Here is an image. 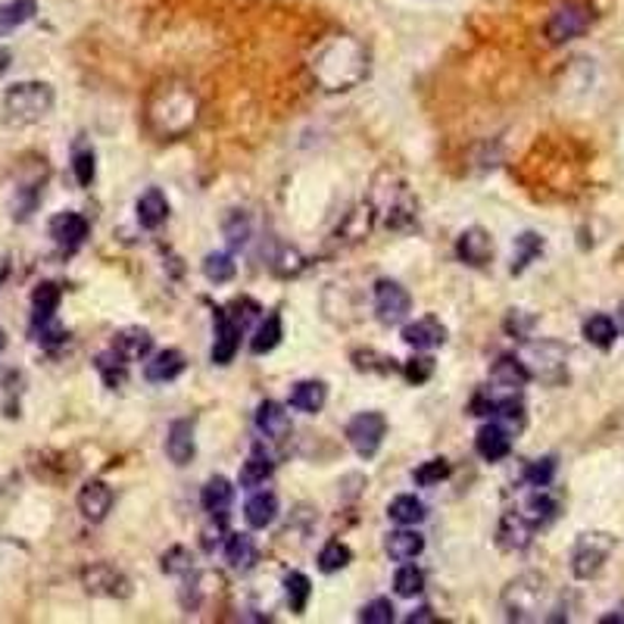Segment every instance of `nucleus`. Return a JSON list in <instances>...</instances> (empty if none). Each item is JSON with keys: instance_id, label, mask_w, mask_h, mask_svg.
Here are the masks:
<instances>
[{"instance_id": "3", "label": "nucleus", "mask_w": 624, "mask_h": 624, "mask_svg": "<svg viewBox=\"0 0 624 624\" xmlns=\"http://www.w3.org/2000/svg\"><path fill=\"white\" fill-rule=\"evenodd\" d=\"M500 602L509 622H537L543 619L540 612H547V602H550V580L540 572H525L509 580Z\"/></svg>"}, {"instance_id": "11", "label": "nucleus", "mask_w": 624, "mask_h": 624, "mask_svg": "<svg viewBox=\"0 0 624 624\" xmlns=\"http://www.w3.org/2000/svg\"><path fill=\"white\" fill-rule=\"evenodd\" d=\"M534 531H537V528H534L522 512H506V515L500 518V528H497V543H500L506 553H522V550L531 547Z\"/></svg>"}, {"instance_id": "2", "label": "nucleus", "mask_w": 624, "mask_h": 624, "mask_svg": "<svg viewBox=\"0 0 624 624\" xmlns=\"http://www.w3.org/2000/svg\"><path fill=\"white\" fill-rule=\"evenodd\" d=\"M53 100L57 97H53V88L47 82H16L3 91V103H0L3 122L16 125V129L35 125L53 110Z\"/></svg>"}, {"instance_id": "52", "label": "nucleus", "mask_w": 624, "mask_h": 624, "mask_svg": "<svg viewBox=\"0 0 624 624\" xmlns=\"http://www.w3.org/2000/svg\"><path fill=\"white\" fill-rule=\"evenodd\" d=\"M3 347H7V334L0 331V353H3Z\"/></svg>"}, {"instance_id": "25", "label": "nucleus", "mask_w": 624, "mask_h": 624, "mask_svg": "<svg viewBox=\"0 0 624 624\" xmlns=\"http://www.w3.org/2000/svg\"><path fill=\"white\" fill-rule=\"evenodd\" d=\"M384 550H388L393 562H413V559L425 550V537L418 531H409V528L391 531L388 534V540H384Z\"/></svg>"}, {"instance_id": "27", "label": "nucleus", "mask_w": 624, "mask_h": 624, "mask_svg": "<svg viewBox=\"0 0 624 624\" xmlns=\"http://www.w3.org/2000/svg\"><path fill=\"white\" fill-rule=\"evenodd\" d=\"M94 366H97V371H100V378H103V384L107 388H122L125 384V378H129V359L119 353L117 347L103 350L97 359H94Z\"/></svg>"}, {"instance_id": "48", "label": "nucleus", "mask_w": 624, "mask_h": 624, "mask_svg": "<svg viewBox=\"0 0 624 624\" xmlns=\"http://www.w3.org/2000/svg\"><path fill=\"white\" fill-rule=\"evenodd\" d=\"M531 328H534L531 316H522V313H515V309L509 313L506 331L512 334V338H522V341H525V338L531 334Z\"/></svg>"}, {"instance_id": "31", "label": "nucleus", "mask_w": 624, "mask_h": 624, "mask_svg": "<svg viewBox=\"0 0 624 624\" xmlns=\"http://www.w3.org/2000/svg\"><path fill=\"white\" fill-rule=\"evenodd\" d=\"M555 500L550 493H543V487H537L531 497H525V503H522V515L531 522L534 528H540V525H547V522H553L555 518Z\"/></svg>"}, {"instance_id": "23", "label": "nucleus", "mask_w": 624, "mask_h": 624, "mask_svg": "<svg viewBox=\"0 0 624 624\" xmlns=\"http://www.w3.org/2000/svg\"><path fill=\"white\" fill-rule=\"evenodd\" d=\"M490 381L506 388V391H518L531 381V371L525 369V363L518 356H500L490 369Z\"/></svg>"}, {"instance_id": "37", "label": "nucleus", "mask_w": 624, "mask_h": 624, "mask_svg": "<svg viewBox=\"0 0 624 624\" xmlns=\"http://www.w3.org/2000/svg\"><path fill=\"white\" fill-rule=\"evenodd\" d=\"M350 562H353V553H350L347 543L341 540H328L319 553V572L322 575H334V572H344Z\"/></svg>"}, {"instance_id": "28", "label": "nucleus", "mask_w": 624, "mask_h": 624, "mask_svg": "<svg viewBox=\"0 0 624 624\" xmlns=\"http://www.w3.org/2000/svg\"><path fill=\"white\" fill-rule=\"evenodd\" d=\"M615 338H619V325H615L612 316H605V313H597V316H590V319L584 322V341H587L590 347L609 350L615 344Z\"/></svg>"}, {"instance_id": "21", "label": "nucleus", "mask_w": 624, "mask_h": 624, "mask_svg": "<svg viewBox=\"0 0 624 624\" xmlns=\"http://www.w3.org/2000/svg\"><path fill=\"white\" fill-rule=\"evenodd\" d=\"M60 301H63V291L53 281H41L32 291V328L53 322V313H57Z\"/></svg>"}, {"instance_id": "45", "label": "nucleus", "mask_w": 624, "mask_h": 624, "mask_svg": "<svg viewBox=\"0 0 624 624\" xmlns=\"http://www.w3.org/2000/svg\"><path fill=\"white\" fill-rule=\"evenodd\" d=\"M72 172H75V182L82 187H91L94 175H97V157L94 150H78L72 157Z\"/></svg>"}, {"instance_id": "17", "label": "nucleus", "mask_w": 624, "mask_h": 624, "mask_svg": "<svg viewBox=\"0 0 624 624\" xmlns=\"http://www.w3.org/2000/svg\"><path fill=\"white\" fill-rule=\"evenodd\" d=\"M403 341L413 350H435L446 341V328L435 316H425V319L409 322L403 328Z\"/></svg>"}, {"instance_id": "8", "label": "nucleus", "mask_w": 624, "mask_h": 624, "mask_svg": "<svg viewBox=\"0 0 624 624\" xmlns=\"http://www.w3.org/2000/svg\"><path fill=\"white\" fill-rule=\"evenodd\" d=\"M409 309H413V297L400 281H391V278L375 281V316H378V322L400 325L409 316Z\"/></svg>"}, {"instance_id": "51", "label": "nucleus", "mask_w": 624, "mask_h": 624, "mask_svg": "<svg viewBox=\"0 0 624 624\" xmlns=\"http://www.w3.org/2000/svg\"><path fill=\"white\" fill-rule=\"evenodd\" d=\"M10 57H13L10 50H0V72L7 70V66H10Z\"/></svg>"}, {"instance_id": "12", "label": "nucleus", "mask_w": 624, "mask_h": 624, "mask_svg": "<svg viewBox=\"0 0 624 624\" xmlns=\"http://www.w3.org/2000/svg\"><path fill=\"white\" fill-rule=\"evenodd\" d=\"M113 509V487L107 481H88V485L78 490V512L85 522L100 525Z\"/></svg>"}, {"instance_id": "6", "label": "nucleus", "mask_w": 624, "mask_h": 624, "mask_svg": "<svg viewBox=\"0 0 624 624\" xmlns=\"http://www.w3.org/2000/svg\"><path fill=\"white\" fill-rule=\"evenodd\" d=\"M518 359L525 363V369L531 371V378L562 381L565 378V363H568V347L559 344V341H540V344H528Z\"/></svg>"}, {"instance_id": "40", "label": "nucleus", "mask_w": 624, "mask_h": 624, "mask_svg": "<svg viewBox=\"0 0 624 624\" xmlns=\"http://www.w3.org/2000/svg\"><path fill=\"white\" fill-rule=\"evenodd\" d=\"M204 276L212 284H229L237 276V262L232 259V254H209L204 259Z\"/></svg>"}, {"instance_id": "36", "label": "nucleus", "mask_w": 624, "mask_h": 624, "mask_svg": "<svg viewBox=\"0 0 624 624\" xmlns=\"http://www.w3.org/2000/svg\"><path fill=\"white\" fill-rule=\"evenodd\" d=\"M284 597H287L291 612H294V615H303L306 605H309V597H313V580L306 578L303 572L284 575Z\"/></svg>"}, {"instance_id": "46", "label": "nucleus", "mask_w": 624, "mask_h": 624, "mask_svg": "<svg viewBox=\"0 0 624 624\" xmlns=\"http://www.w3.org/2000/svg\"><path fill=\"white\" fill-rule=\"evenodd\" d=\"M225 237H229V244H232V247H244V244H247V237H250V219H247L244 212H237V209H234L232 216L225 219Z\"/></svg>"}, {"instance_id": "38", "label": "nucleus", "mask_w": 624, "mask_h": 624, "mask_svg": "<svg viewBox=\"0 0 624 624\" xmlns=\"http://www.w3.org/2000/svg\"><path fill=\"white\" fill-rule=\"evenodd\" d=\"M272 472H276V465H272V460L269 456H259V453H254L247 463L241 465V487H259V485H266L269 478H272Z\"/></svg>"}, {"instance_id": "10", "label": "nucleus", "mask_w": 624, "mask_h": 624, "mask_svg": "<svg viewBox=\"0 0 624 624\" xmlns=\"http://www.w3.org/2000/svg\"><path fill=\"white\" fill-rule=\"evenodd\" d=\"M47 232H50L57 247H63V250H70L72 254V250H78V247L85 244L91 225H88V219L78 216V212H57V216L50 219Z\"/></svg>"}, {"instance_id": "33", "label": "nucleus", "mask_w": 624, "mask_h": 624, "mask_svg": "<svg viewBox=\"0 0 624 624\" xmlns=\"http://www.w3.org/2000/svg\"><path fill=\"white\" fill-rule=\"evenodd\" d=\"M281 338H284V325H281V316L272 313V316H266L259 328H256L254 341H250V350H254L256 356H262V353H272V350L281 344Z\"/></svg>"}, {"instance_id": "30", "label": "nucleus", "mask_w": 624, "mask_h": 624, "mask_svg": "<svg viewBox=\"0 0 624 624\" xmlns=\"http://www.w3.org/2000/svg\"><path fill=\"white\" fill-rule=\"evenodd\" d=\"M225 559H229V565L237 568V572H247V568H254L256 562V547H254V537L250 534H229L225 537Z\"/></svg>"}, {"instance_id": "24", "label": "nucleus", "mask_w": 624, "mask_h": 624, "mask_svg": "<svg viewBox=\"0 0 624 624\" xmlns=\"http://www.w3.org/2000/svg\"><path fill=\"white\" fill-rule=\"evenodd\" d=\"M244 518H247V525L256 528V531H262V528H269L272 522L278 518V497L276 493H254L250 500H247V506H244Z\"/></svg>"}, {"instance_id": "20", "label": "nucleus", "mask_w": 624, "mask_h": 624, "mask_svg": "<svg viewBox=\"0 0 624 624\" xmlns=\"http://www.w3.org/2000/svg\"><path fill=\"white\" fill-rule=\"evenodd\" d=\"M185 371V356L179 350H160L147 366H144V378L150 384H166V381H175L179 375Z\"/></svg>"}, {"instance_id": "47", "label": "nucleus", "mask_w": 624, "mask_h": 624, "mask_svg": "<svg viewBox=\"0 0 624 624\" xmlns=\"http://www.w3.org/2000/svg\"><path fill=\"white\" fill-rule=\"evenodd\" d=\"M403 375L409 384H425L431 375H435V359L431 356H413L406 366H403Z\"/></svg>"}, {"instance_id": "14", "label": "nucleus", "mask_w": 624, "mask_h": 624, "mask_svg": "<svg viewBox=\"0 0 624 624\" xmlns=\"http://www.w3.org/2000/svg\"><path fill=\"white\" fill-rule=\"evenodd\" d=\"M456 256L463 259L465 266H475V269H481L487 266L490 259H493V237L485 232V229H465L460 234V241H456Z\"/></svg>"}, {"instance_id": "43", "label": "nucleus", "mask_w": 624, "mask_h": 624, "mask_svg": "<svg viewBox=\"0 0 624 624\" xmlns=\"http://www.w3.org/2000/svg\"><path fill=\"white\" fill-rule=\"evenodd\" d=\"M396 609H393V602L388 597H378V600L366 602L363 609H359V622L366 624H391L396 615H393Z\"/></svg>"}, {"instance_id": "5", "label": "nucleus", "mask_w": 624, "mask_h": 624, "mask_svg": "<svg viewBox=\"0 0 624 624\" xmlns=\"http://www.w3.org/2000/svg\"><path fill=\"white\" fill-rule=\"evenodd\" d=\"M590 25H594V7L580 3V0H568L562 7H555L553 16L547 20V38H550V45H568L580 38Z\"/></svg>"}, {"instance_id": "15", "label": "nucleus", "mask_w": 624, "mask_h": 624, "mask_svg": "<svg viewBox=\"0 0 624 624\" xmlns=\"http://www.w3.org/2000/svg\"><path fill=\"white\" fill-rule=\"evenodd\" d=\"M475 450H478V456H481L485 463H500V460H506L509 450H512V435H509V428H503L500 421L485 425V428L478 431V438H475Z\"/></svg>"}, {"instance_id": "42", "label": "nucleus", "mask_w": 624, "mask_h": 624, "mask_svg": "<svg viewBox=\"0 0 624 624\" xmlns=\"http://www.w3.org/2000/svg\"><path fill=\"white\" fill-rule=\"evenodd\" d=\"M450 463L446 460H428V463H421L413 472V481H416L418 487H435L440 485V481H446L450 478Z\"/></svg>"}, {"instance_id": "32", "label": "nucleus", "mask_w": 624, "mask_h": 624, "mask_svg": "<svg viewBox=\"0 0 624 624\" xmlns=\"http://www.w3.org/2000/svg\"><path fill=\"white\" fill-rule=\"evenodd\" d=\"M540 254H543V237L540 234H518L515 237V254H512V276H522Z\"/></svg>"}, {"instance_id": "41", "label": "nucleus", "mask_w": 624, "mask_h": 624, "mask_svg": "<svg viewBox=\"0 0 624 624\" xmlns=\"http://www.w3.org/2000/svg\"><path fill=\"white\" fill-rule=\"evenodd\" d=\"M162 575H194V553L187 547H169L160 559Z\"/></svg>"}, {"instance_id": "18", "label": "nucleus", "mask_w": 624, "mask_h": 624, "mask_svg": "<svg viewBox=\"0 0 624 624\" xmlns=\"http://www.w3.org/2000/svg\"><path fill=\"white\" fill-rule=\"evenodd\" d=\"M135 216H138L140 229H147V232L160 229L162 222H166V216H169V200H166V194H162L160 187H150V191L140 194L138 204H135Z\"/></svg>"}, {"instance_id": "9", "label": "nucleus", "mask_w": 624, "mask_h": 624, "mask_svg": "<svg viewBox=\"0 0 624 624\" xmlns=\"http://www.w3.org/2000/svg\"><path fill=\"white\" fill-rule=\"evenodd\" d=\"M82 584L91 597H107V600H125L132 597V580L119 572L110 562H94L82 572Z\"/></svg>"}, {"instance_id": "7", "label": "nucleus", "mask_w": 624, "mask_h": 624, "mask_svg": "<svg viewBox=\"0 0 624 624\" xmlns=\"http://www.w3.org/2000/svg\"><path fill=\"white\" fill-rule=\"evenodd\" d=\"M384 435H388V418L381 413H359L356 418H350L347 443L359 460H375Z\"/></svg>"}, {"instance_id": "29", "label": "nucleus", "mask_w": 624, "mask_h": 624, "mask_svg": "<svg viewBox=\"0 0 624 624\" xmlns=\"http://www.w3.org/2000/svg\"><path fill=\"white\" fill-rule=\"evenodd\" d=\"M325 400H328V388L322 381H301L291 391V406L301 409V413H309V416H316L322 409Z\"/></svg>"}, {"instance_id": "26", "label": "nucleus", "mask_w": 624, "mask_h": 624, "mask_svg": "<svg viewBox=\"0 0 624 624\" xmlns=\"http://www.w3.org/2000/svg\"><path fill=\"white\" fill-rule=\"evenodd\" d=\"M35 13H38V0H7V3H0V38L13 35Z\"/></svg>"}, {"instance_id": "39", "label": "nucleus", "mask_w": 624, "mask_h": 624, "mask_svg": "<svg viewBox=\"0 0 624 624\" xmlns=\"http://www.w3.org/2000/svg\"><path fill=\"white\" fill-rule=\"evenodd\" d=\"M393 590H396V597H403V600L418 597V594L425 590V575H421V568H416V565H403V568H396V575H393Z\"/></svg>"}, {"instance_id": "49", "label": "nucleus", "mask_w": 624, "mask_h": 624, "mask_svg": "<svg viewBox=\"0 0 624 624\" xmlns=\"http://www.w3.org/2000/svg\"><path fill=\"white\" fill-rule=\"evenodd\" d=\"M421 622H435V615H431V605H421V609H416V612L406 619V624H421Z\"/></svg>"}, {"instance_id": "4", "label": "nucleus", "mask_w": 624, "mask_h": 624, "mask_svg": "<svg viewBox=\"0 0 624 624\" xmlns=\"http://www.w3.org/2000/svg\"><path fill=\"white\" fill-rule=\"evenodd\" d=\"M612 553H615V537L612 534L584 531L572 547V575L578 580L597 578Z\"/></svg>"}, {"instance_id": "1", "label": "nucleus", "mask_w": 624, "mask_h": 624, "mask_svg": "<svg viewBox=\"0 0 624 624\" xmlns=\"http://www.w3.org/2000/svg\"><path fill=\"white\" fill-rule=\"evenodd\" d=\"M313 70L328 91H347L366 75V50L353 38H334L319 50Z\"/></svg>"}, {"instance_id": "19", "label": "nucleus", "mask_w": 624, "mask_h": 624, "mask_svg": "<svg viewBox=\"0 0 624 624\" xmlns=\"http://www.w3.org/2000/svg\"><path fill=\"white\" fill-rule=\"evenodd\" d=\"M256 428L269 440H284L291 435V416H287V409H284L281 403L266 400V403H259V409H256Z\"/></svg>"}, {"instance_id": "22", "label": "nucleus", "mask_w": 624, "mask_h": 624, "mask_svg": "<svg viewBox=\"0 0 624 624\" xmlns=\"http://www.w3.org/2000/svg\"><path fill=\"white\" fill-rule=\"evenodd\" d=\"M234 500V487L229 478H222V475H216V478H209L204 490H200V503L207 509L209 515H219V518H225L229 515V509H232Z\"/></svg>"}, {"instance_id": "34", "label": "nucleus", "mask_w": 624, "mask_h": 624, "mask_svg": "<svg viewBox=\"0 0 624 624\" xmlns=\"http://www.w3.org/2000/svg\"><path fill=\"white\" fill-rule=\"evenodd\" d=\"M388 515H391V522H396V525L413 528V525H418V522H425V503L416 500L413 493H403V497L391 500Z\"/></svg>"}, {"instance_id": "35", "label": "nucleus", "mask_w": 624, "mask_h": 624, "mask_svg": "<svg viewBox=\"0 0 624 624\" xmlns=\"http://www.w3.org/2000/svg\"><path fill=\"white\" fill-rule=\"evenodd\" d=\"M113 347L125 356V359H144L150 347H154V338L140 328H129V331H119Z\"/></svg>"}, {"instance_id": "50", "label": "nucleus", "mask_w": 624, "mask_h": 624, "mask_svg": "<svg viewBox=\"0 0 624 624\" xmlns=\"http://www.w3.org/2000/svg\"><path fill=\"white\" fill-rule=\"evenodd\" d=\"M600 624H624V605H619V609H612V612L600 615Z\"/></svg>"}, {"instance_id": "16", "label": "nucleus", "mask_w": 624, "mask_h": 624, "mask_svg": "<svg viewBox=\"0 0 624 624\" xmlns=\"http://www.w3.org/2000/svg\"><path fill=\"white\" fill-rule=\"evenodd\" d=\"M194 453H197V443H194V425H191L187 418L172 421V425H169V435H166V456L182 468V465H187L191 460H194Z\"/></svg>"}, {"instance_id": "44", "label": "nucleus", "mask_w": 624, "mask_h": 624, "mask_svg": "<svg viewBox=\"0 0 624 624\" xmlns=\"http://www.w3.org/2000/svg\"><path fill=\"white\" fill-rule=\"evenodd\" d=\"M555 456H543V460H534L528 468H525V481L531 487H550V481L555 478Z\"/></svg>"}, {"instance_id": "13", "label": "nucleus", "mask_w": 624, "mask_h": 624, "mask_svg": "<svg viewBox=\"0 0 624 624\" xmlns=\"http://www.w3.org/2000/svg\"><path fill=\"white\" fill-rule=\"evenodd\" d=\"M241 334L244 328L234 322L225 309H216V344H212V363L216 366H229L234 353L241 347Z\"/></svg>"}]
</instances>
